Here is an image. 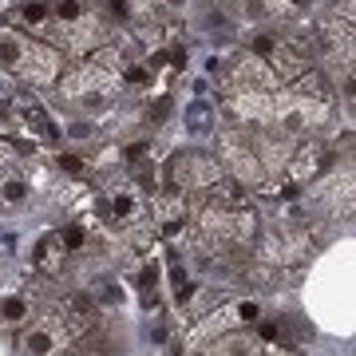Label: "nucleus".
Here are the masks:
<instances>
[{
  "mask_svg": "<svg viewBox=\"0 0 356 356\" xmlns=\"http://www.w3.org/2000/svg\"><path fill=\"white\" fill-rule=\"evenodd\" d=\"M266 317V309L261 301H234V305H222L214 313H206V317H194V329L186 332V348H202L218 337V332H229V329H250L254 321Z\"/></svg>",
  "mask_w": 356,
  "mask_h": 356,
  "instance_id": "9d476101",
  "label": "nucleus"
},
{
  "mask_svg": "<svg viewBox=\"0 0 356 356\" xmlns=\"http://www.w3.org/2000/svg\"><path fill=\"white\" fill-rule=\"evenodd\" d=\"M166 115H170V95H163V99L151 107V119H166Z\"/></svg>",
  "mask_w": 356,
  "mask_h": 356,
  "instance_id": "b1692460",
  "label": "nucleus"
},
{
  "mask_svg": "<svg viewBox=\"0 0 356 356\" xmlns=\"http://www.w3.org/2000/svg\"><path fill=\"white\" fill-rule=\"evenodd\" d=\"M107 36L111 28L91 0H48V16L36 32V40L51 44L56 51H72V56H88L103 48Z\"/></svg>",
  "mask_w": 356,
  "mask_h": 356,
  "instance_id": "f03ea898",
  "label": "nucleus"
},
{
  "mask_svg": "<svg viewBox=\"0 0 356 356\" xmlns=\"http://www.w3.org/2000/svg\"><path fill=\"white\" fill-rule=\"evenodd\" d=\"M214 159L222 163L229 182H238L245 191H266L269 194V178H266V170H261V163H257V151H254V143H250L245 131H238V127L218 131V154Z\"/></svg>",
  "mask_w": 356,
  "mask_h": 356,
  "instance_id": "0eeeda50",
  "label": "nucleus"
},
{
  "mask_svg": "<svg viewBox=\"0 0 356 356\" xmlns=\"http://www.w3.org/2000/svg\"><path fill=\"white\" fill-rule=\"evenodd\" d=\"M28 198V182L20 175H13V170H4L0 175V206H16Z\"/></svg>",
  "mask_w": 356,
  "mask_h": 356,
  "instance_id": "aec40b11",
  "label": "nucleus"
},
{
  "mask_svg": "<svg viewBox=\"0 0 356 356\" xmlns=\"http://www.w3.org/2000/svg\"><path fill=\"white\" fill-rule=\"evenodd\" d=\"M119 83L127 91H147L154 83V67H151V60L147 64H123V72H119Z\"/></svg>",
  "mask_w": 356,
  "mask_h": 356,
  "instance_id": "a211bd4d",
  "label": "nucleus"
},
{
  "mask_svg": "<svg viewBox=\"0 0 356 356\" xmlns=\"http://www.w3.org/2000/svg\"><path fill=\"white\" fill-rule=\"evenodd\" d=\"M222 178H226L222 163L214 154H202V151H178L166 163V186L178 194H206Z\"/></svg>",
  "mask_w": 356,
  "mask_h": 356,
  "instance_id": "1a4fd4ad",
  "label": "nucleus"
},
{
  "mask_svg": "<svg viewBox=\"0 0 356 356\" xmlns=\"http://www.w3.org/2000/svg\"><path fill=\"white\" fill-rule=\"evenodd\" d=\"M60 238H64V245L72 250V254H79V250L88 245V229L79 226V222H72V226H64V229H60Z\"/></svg>",
  "mask_w": 356,
  "mask_h": 356,
  "instance_id": "412c9836",
  "label": "nucleus"
},
{
  "mask_svg": "<svg viewBox=\"0 0 356 356\" xmlns=\"http://www.w3.org/2000/svg\"><path fill=\"white\" fill-rule=\"evenodd\" d=\"M332 166V151L321 139H301L293 143L289 159H285V170H281V182H285V194H297L301 186H313L325 170Z\"/></svg>",
  "mask_w": 356,
  "mask_h": 356,
  "instance_id": "9b49d317",
  "label": "nucleus"
},
{
  "mask_svg": "<svg viewBox=\"0 0 356 356\" xmlns=\"http://www.w3.org/2000/svg\"><path fill=\"white\" fill-rule=\"evenodd\" d=\"M242 8L250 20L277 28V24H293L301 16V8H305V0H245Z\"/></svg>",
  "mask_w": 356,
  "mask_h": 356,
  "instance_id": "4468645a",
  "label": "nucleus"
},
{
  "mask_svg": "<svg viewBox=\"0 0 356 356\" xmlns=\"http://www.w3.org/2000/svg\"><path fill=\"white\" fill-rule=\"evenodd\" d=\"M76 341H79V332L60 301L56 305H44L40 313H32V321L20 329V353L24 356H60Z\"/></svg>",
  "mask_w": 356,
  "mask_h": 356,
  "instance_id": "423d86ee",
  "label": "nucleus"
},
{
  "mask_svg": "<svg viewBox=\"0 0 356 356\" xmlns=\"http://www.w3.org/2000/svg\"><path fill=\"white\" fill-rule=\"evenodd\" d=\"M123 64H127V60L119 56V48L103 44V48L88 51V60H83V64H76L72 72H60L56 91H60L64 99H72V103H79V99L103 103L115 88H123V83H119Z\"/></svg>",
  "mask_w": 356,
  "mask_h": 356,
  "instance_id": "20e7f679",
  "label": "nucleus"
},
{
  "mask_svg": "<svg viewBox=\"0 0 356 356\" xmlns=\"http://www.w3.org/2000/svg\"><path fill=\"white\" fill-rule=\"evenodd\" d=\"M67 257H72V250L64 245V238H60V234H44V238L36 242L32 266H36L40 277H56V273L67 266Z\"/></svg>",
  "mask_w": 356,
  "mask_h": 356,
  "instance_id": "2eb2a0df",
  "label": "nucleus"
},
{
  "mask_svg": "<svg viewBox=\"0 0 356 356\" xmlns=\"http://www.w3.org/2000/svg\"><path fill=\"white\" fill-rule=\"evenodd\" d=\"M254 245H257V266H269V269H297L317 250L309 226H301V218H281L277 226L257 229Z\"/></svg>",
  "mask_w": 356,
  "mask_h": 356,
  "instance_id": "39448f33",
  "label": "nucleus"
},
{
  "mask_svg": "<svg viewBox=\"0 0 356 356\" xmlns=\"http://www.w3.org/2000/svg\"><path fill=\"white\" fill-rule=\"evenodd\" d=\"M135 285H139V293H143V301H147V305H159V266H154V261H143V266H139Z\"/></svg>",
  "mask_w": 356,
  "mask_h": 356,
  "instance_id": "6ab92c4d",
  "label": "nucleus"
},
{
  "mask_svg": "<svg viewBox=\"0 0 356 356\" xmlns=\"http://www.w3.org/2000/svg\"><path fill=\"white\" fill-rule=\"evenodd\" d=\"M0 72L24 79L32 88H56L64 72V56L20 28H0Z\"/></svg>",
  "mask_w": 356,
  "mask_h": 356,
  "instance_id": "7ed1b4c3",
  "label": "nucleus"
},
{
  "mask_svg": "<svg viewBox=\"0 0 356 356\" xmlns=\"http://www.w3.org/2000/svg\"><path fill=\"white\" fill-rule=\"evenodd\" d=\"M194 254L202 257H234L250 250L257 242V229H261V218L245 194L238 191V182H214L210 191L202 194V206L194 210Z\"/></svg>",
  "mask_w": 356,
  "mask_h": 356,
  "instance_id": "f257e3e1",
  "label": "nucleus"
},
{
  "mask_svg": "<svg viewBox=\"0 0 356 356\" xmlns=\"http://www.w3.org/2000/svg\"><path fill=\"white\" fill-rule=\"evenodd\" d=\"M95 214H99V222H107V226H115V229H135V226L147 222L151 206H147L143 191L131 178H115V182H107L99 191Z\"/></svg>",
  "mask_w": 356,
  "mask_h": 356,
  "instance_id": "6e6552de",
  "label": "nucleus"
},
{
  "mask_svg": "<svg viewBox=\"0 0 356 356\" xmlns=\"http://www.w3.org/2000/svg\"><path fill=\"white\" fill-rule=\"evenodd\" d=\"M202 356H301V348L269 344L254 329H229V332H218L210 344H202Z\"/></svg>",
  "mask_w": 356,
  "mask_h": 356,
  "instance_id": "f8f14e48",
  "label": "nucleus"
},
{
  "mask_svg": "<svg viewBox=\"0 0 356 356\" xmlns=\"http://www.w3.org/2000/svg\"><path fill=\"white\" fill-rule=\"evenodd\" d=\"M56 163H60V170H64V175H88V163H83V159H79V154H56Z\"/></svg>",
  "mask_w": 356,
  "mask_h": 356,
  "instance_id": "5701e85b",
  "label": "nucleus"
},
{
  "mask_svg": "<svg viewBox=\"0 0 356 356\" xmlns=\"http://www.w3.org/2000/svg\"><path fill=\"white\" fill-rule=\"evenodd\" d=\"M186 119H191V123H194V131H206V127H214V111H210L206 103H194V107H191V115H186Z\"/></svg>",
  "mask_w": 356,
  "mask_h": 356,
  "instance_id": "4be33fe9",
  "label": "nucleus"
},
{
  "mask_svg": "<svg viewBox=\"0 0 356 356\" xmlns=\"http://www.w3.org/2000/svg\"><path fill=\"white\" fill-rule=\"evenodd\" d=\"M151 214H154V234L159 238H178V234L191 229V202H186V194H178V191L154 194Z\"/></svg>",
  "mask_w": 356,
  "mask_h": 356,
  "instance_id": "ddd939ff",
  "label": "nucleus"
},
{
  "mask_svg": "<svg viewBox=\"0 0 356 356\" xmlns=\"http://www.w3.org/2000/svg\"><path fill=\"white\" fill-rule=\"evenodd\" d=\"M36 313V297L32 293H13V297H0V329H24Z\"/></svg>",
  "mask_w": 356,
  "mask_h": 356,
  "instance_id": "dca6fc26",
  "label": "nucleus"
},
{
  "mask_svg": "<svg viewBox=\"0 0 356 356\" xmlns=\"http://www.w3.org/2000/svg\"><path fill=\"white\" fill-rule=\"evenodd\" d=\"M170 293H175V301L182 309H194V301L202 297V285H198V281H194L191 273L175 261V266H170Z\"/></svg>",
  "mask_w": 356,
  "mask_h": 356,
  "instance_id": "f3484780",
  "label": "nucleus"
}]
</instances>
